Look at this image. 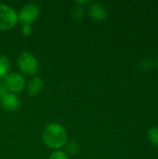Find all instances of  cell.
Returning a JSON list of instances; mask_svg holds the SVG:
<instances>
[{
  "label": "cell",
  "instance_id": "obj_11",
  "mask_svg": "<svg viewBox=\"0 0 158 159\" xmlns=\"http://www.w3.org/2000/svg\"><path fill=\"white\" fill-rule=\"evenodd\" d=\"M65 151L71 155H74L78 152L79 150V146L78 144L74 142V141H69V142H66L65 143Z\"/></svg>",
  "mask_w": 158,
  "mask_h": 159
},
{
  "label": "cell",
  "instance_id": "obj_2",
  "mask_svg": "<svg viewBox=\"0 0 158 159\" xmlns=\"http://www.w3.org/2000/svg\"><path fill=\"white\" fill-rule=\"evenodd\" d=\"M18 21L17 12L7 5L0 3V30L7 31Z\"/></svg>",
  "mask_w": 158,
  "mask_h": 159
},
{
  "label": "cell",
  "instance_id": "obj_9",
  "mask_svg": "<svg viewBox=\"0 0 158 159\" xmlns=\"http://www.w3.org/2000/svg\"><path fill=\"white\" fill-rule=\"evenodd\" d=\"M10 69V62L8 59L5 56H0V80L4 79L7 75H8Z\"/></svg>",
  "mask_w": 158,
  "mask_h": 159
},
{
  "label": "cell",
  "instance_id": "obj_1",
  "mask_svg": "<svg viewBox=\"0 0 158 159\" xmlns=\"http://www.w3.org/2000/svg\"><path fill=\"white\" fill-rule=\"evenodd\" d=\"M44 143L53 150H58L63 147L67 142V133L64 128L58 123L47 124L42 134Z\"/></svg>",
  "mask_w": 158,
  "mask_h": 159
},
{
  "label": "cell",
  "instance_id": "obj_12",
  "mask_svg": "<svg viewBox=\"0 0 158 159\" xmlns=\"http://www.w3.org/2000/svg\"><path fill=\"white\" fill-rule=\"evenodd\" d=\"M140 65H141V68L144 71H150L153 66H154V62L152 61V59L150 58H144V59H142V61H140Z\"/></svg>",
  "mask_w": 158,
  "mask_h": 159
},
{
  "label": "cell",
  "instance_id": "obj_13",
  "mask_svg": "<svg viewBox=\"0 0 158 159\" xmlns=\"http://www.w3.org/2000/svg\"><path fill=\"white\" fill-rule=\"evenodd\" d=\"M83 15H84V10H83L82 7L77 6V7H74L73 8V10H72V16L75 20H81L83 18Z\"/></svg>",
  "mask_w": 158,
  "mask_h": 159
},
{
  "label": "cell",
  "instance_id": "obj_17",
  "mask_svg": "<svg viewBox=\"0 0 158 159\" xmlns=\"http://www.w3.org/2000/svg\"><path fill=\"white\" fill-rule=\"evenodd\" d=\"M156 64H157V67H158V58H157V61H156Z\"/></svg>",
  "mask_w": 158,
  "mask_h": 159
},
{
  "label": "cell",
  "instance_id": "obj_14",
  "mask_svg": "<svg viewBox=\"0 0 158 159\" xmlns=\"http://www.w3.org/2000/svg\"><path fill=\"white\" fill-rule=\"evenodd\" d=\"M48 159H68V157H67L66 153L60 151V150H57L49 156Z\"/></svg>",
  "mask_w": 158,
  "mask_h": 159
},
{
  "label": "cell",
  "instance_id": "obj_8",
  "mask_svg": "<svg viewBox=\"0 0 158 159\" xmlns=\"http://www.w3.org/2000/svg\"><path fill=\"white\" fill-rule=\"evenodd\" d=\"M42 87H43L42 79L38 76H35L28 81V83L26 85V91H27L28 95L34 96L40 92Z\"/></svg>",
  "mask_w": 158,
  "mask_h": 159
},
{
  "label": "cell",
  "instance_id": "obj_7",
  "mask_svg": "<svg viewBox=\"0 0 158 159\" xmlns=\"http://www.w3.org/2000/svg\"><path fill=\"white\" fill-rule=\"evenodd\" d=\"M0 104L1 106L9 112L17 111L20 107V100L19 98L14 94V93H7L6 96H4L0 100Z\"/></svg>",
  "mask_w": 158,
  "mask_h": 159
},
{
  "label": "cell",
  "instance_id": "obj_10",
  "mask_svg": "<svg viewBox=\"0 0 158 159\" xmlns=\"http://www.w3.org/2000/svg\"><path fill=\"white\" fill-rule=\"evenodd\" d=\"M148 139L149 141L158 146V127H152L149 130H148Z\"/></svg>",
  "mask_w": 158,
  "mask_h": 159
},
{
  "label": "cell",
  "instance_id": "obj_16",
  "mask_svg": "<svg viewBox=\"0 0 158 159\" xmlns=\"http://www.w3.org/2000/svg\"><path fill=\"white\" fill-rule=\"evenodd\" d=\"M7 93H8V90L7 89V88L4 86V84H1V83H0V100H1L4 96H6Z\"/></svg>",
  "mask_w": 158,
  "mask_h": 159
},
{
  "label": "cell",
  "instance_id": "obj_3",
  "mask_svg": "<svg viewBox=\"0 0 158 159\" xmlns=\"http://www.w3.org/2000/svg\"><path fill=\"white\" fill-rule=\"evenodd\" d=\"M18 66L24 75H34L39 70L38 62L34 56L29 52H22L18 58Z\"/></svg>",
  "mask_w": 158,
  "mask_h": 159
},
{
  "label": "cell",
  "instance_id": "obj_6",
  "mask_svg": "<svg viewBox=\"0 0 158 159\" xmlns=\"http://www.w3.org/2000/svg\"><path fill=\"white\" fill-rule=\"evenodd\" d=\"M88 13L89 17H91L96 20H103L108 16L107 8L100 3L91 4L88 8Z\"/></svg>",
  "mask_w": 158,
  "mask_h": 159
},
{
  "label": "cell",
  "instance_id": "obj_5",
  "mask_svg": "<svg viewBox=\"0 0 158 159\" xmlns=\"http://www.w3.org/2000/svg\"><path fill=\"white\" fill-rule=\"evenodd\" d=\"M39 7L35 4H27L24 6L18 14V20L22 24L32 25L39 17Z\"/></svg>",
  "mask_w": 158,
  "mask_h": 159
},
{
  "label": "cell",
  "instance_id": "obj_4",
  "mask_svg": "<svg viewBox=\"0 0 158 159\" xmlns=\"http://www.w3.org/2000/svg\"><path fill=\"white\" fill-rule=\"evenodd\" d=\"M7 89L12 93L20 92L25 87V79L22 75L18 73H11L6 75L3 82Z\"/></svg>",
  "mask_w": 158,
  "mask_h": 159
},
{
  "label": "cell",
  "instance_id": "obj_15",
  "mask_svg": "<svg viewBox=\"0 0 158 159\" xmlns=\"http://www.w3.org/2000/svg\"><path fill=\"white\" fill-rule=\"evenodd\" d=\"M20 32L23 35H29L31 34L32 33V25H29V24H23L21 29H20Z\"/></svg>",
  "mask_w": 158,
  "mask_h": 159
}]
</instances>
